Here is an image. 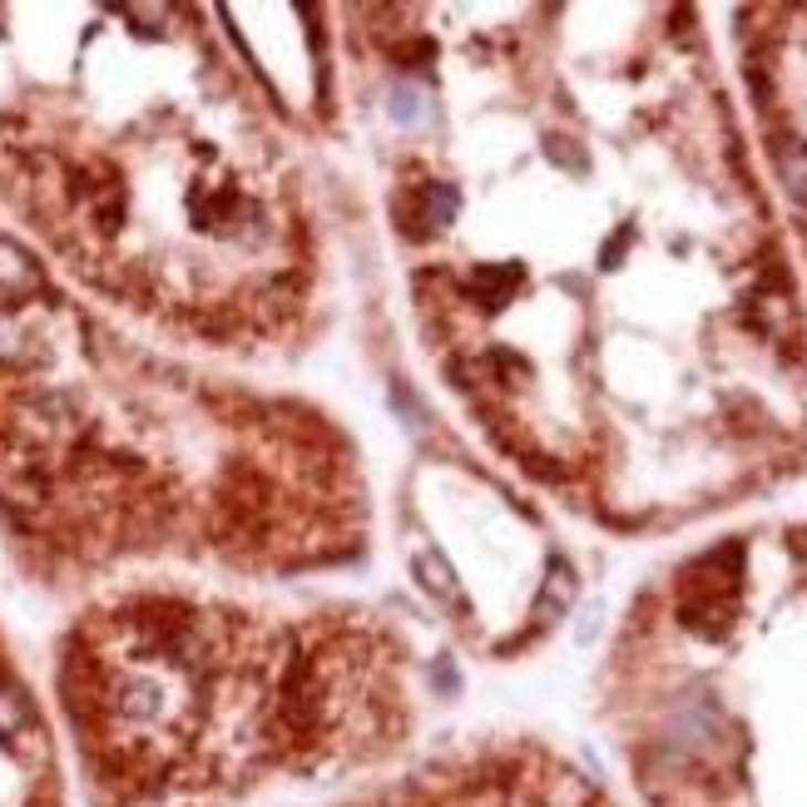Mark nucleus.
Wrapping results in <instances>:
<instances>
[{
    "label": "nucleus",
    "instance_id": "nucleus-7",
    "mask_svg": "<svg viewBox=\"0 0 807 807\" xmlns=\"http://www.w3.org/2000/svg\"><path fill=\"white\" fill-rule=\"evenodd\" d=\"M416 575H422V585L432 590L436 599H456V570L446 565V555L442 550H416Z\"/></svg>",
    "mask_w": 807,
    "mask_h": 807
},
{
    "label": "nucleus",
    "instance_id": "nucleus-4",
    "mask_svg": "<svg viewBox=\"0 0 807 807\" xmlns=\"http://www.w3.org/2000/svg\"><path fill=\"white\" fill-rule=\"evenodd\" d=\"M778 25L758 30L748 50V79L773 119L768 155L778 183L807 219V10H778Z\"/></svg>",
    "mask_w": 807,
    "mask_h": 807
},
{
    "label": "nucleus",
    "instance_id": "nucleus-5",
    "mask_svg": "<svg viewBox=\"0 0 807 807\" xmlns=\"http://www.w3.org/2000/svg\"><path fill=\"white\" fill-rule=\"evenodd\" d=\"M30 733H35L30 699L10 679H0V743H20V739H30Z\"/></svg>",
    "mask_w": 807,
    "mask_h": 807
},
{
    "label": "nucleus",
    "instance_id": "nucleus-3",
    "mask_svg": "<svg viewBox=\"0 0 807 807\" xmlns=\"http://www.w3.org/2000/svg\"><path fill=\"white\" fill-rule=\"evenodd\" d=\"M376 807H619L590 773L540 743H490L442 763L426 783Z\"/></svg>",
    "mask_w": 807,
    "mask_h": 807
},
{
    "label": "nucleus",
    "instance_id": "nucleus-2",
    "mask_svg": "<svg viewBox=\"0 0 807 807\" xmlns=\"http://www.w3.org/2000/svg\"><path fill=\"white\" fill-rule=\"evenodd\" d=\"M605 723L649 807H807V530L673 570L619 635Z\"/></svg>",
    "mask_w": 807,
    "mask_h": 807
},
{
    "label": "nucleus",
    "instance_id": "nucleus-1",
    "mask_svg": "<svg viewBox=\"0 0 807 807\" xmlns=\"http://www.w3.org/2000/svg\"><path fill=\"white\" fill-rule=\"evenodd\" d=\"M580 20L540 30L545 70L510 109L461 376L540 481L649 525L803 461V308L683 15Z\"/></svg>",
    "mask_w": 807,
    "mask_h": 807
},
{
    "label": "nucleus",
    "instance_id": "nucleus-6",
    "mask_svg": "<svg viewBox=\"0 0 807 807\" xmlns=\"http://www.w3.org/2000/svg\"><path fill=\"white\" fill-rule=\"evenodd\" d=\"M40 273L30 268V258L15 248V243L0 238V298H15V293H35Z\"/></svg>",
    "mask_w": 807,
    "mask_h": 807
}]
</instances>
